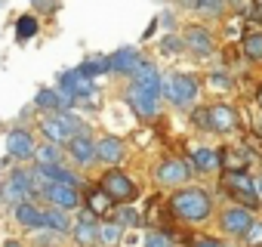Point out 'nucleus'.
<instances>
[{"mask_svg": "<svg viewBox=\"0 0 262 247\" xmlns=\"http://www.w3.org/2000/svg\"><path fill=\"white\" fill-rule=\"evenodd\" d=\"M167 204H170L173 216L182 219V222H188V225H198V222L210 219V213H213L210 192L201 189V186H191V182L182 186V189H173V195L167 198Z\"/></svg>", "mask_w": 262, "mask_h": 247, "instance_id": "obj_1", "label": "nucleus"}, {"mask_svg": "<svg viewBox=\"0 0 262 247\" xmlns=\"http://www.w3.org/2000/svg\"><path fill=\"white\" fill-rule=\"evenodd\" d=\"M161 96L173 105V108H194L201 99V77L188 74V71H170L161 74Z\"/></svg>", "mask_w": 262, "mask_h": 247, "instance_id": "obj_2", "label": "nucleus"}, {"mask_svg": "<svg viewBox=\"0 0 262 247\" xmlns=\"http://www.w3.org/2000/svg\"><path fill=\"white\" fill-rule=\"evenodd\" d=\"M99 189H102L114 204H136V198H139L136 182L129 179L123 170H117V167H108V170L99 176Z\"/></svg>", "mask_w": 262, "mask_h": 247, "instance_id": "obj_3", "label": "nucleus"}, {"mask_svg": "<svg viewBox=\"0 0 262 247\" xmlns=\"http://www.w3.org/2000/svg\"><path fill=\"white\" fill-rule=\"evenodd\" d=\"M219 189H222L234 204H241V207H247V210H256V207L262 204L259 195H256V186H253V176H250V173H222Z\"/></svg>", "mask_w": 262, "mask_h": 247, "instance_id": "obj_4", "label": "nucleus"}, {"mask_svg": "<svg viewBox=\"0 0 262 247\" xmlns=\"http://www.w3.org/2000/svg\"><path fill=\"white\" fill-rule=\"evenodd\" d=\"M22 201H34V186H31V170H10L0 179V204H22Z\"/></svg>", "mask_w": 262, "mask_h": 247, "instance_id": "obj_5", "label": "nucleus"}, {"mask_svg": "<svg viewBox=\"0 0 262 247\" xmlns=\"http://www.w3.org/2000/svg\"><path fill=\"white\" fill-rule=\"evenodd\" d=\"M191 176H194V170H191V164L182 161V158H164V161L155 167V179H158V186H164V189H182V186L191 182Z\"/></svg>", "mask_w": 262, "mask_h": 247, "instance_id": "obj_6", "label": "nucleus"}, {"mask_svg": "<svg viewBox=\"0 0 262 247\" xmlns=\"http://www.w3.org/2000/svg\"><path fill=\"white\" fill-rule=\"evenodd\" d=\"M65 99H71V105L74 102H80V99H93L96 96V80H90V77H83L77 68L74 71H65V74H59V87H56Z\"/></svg>", "mask_w": 262, "mask_h": 247, "instance_id": "obj_7", "label": "nucleus"}, {"mask_svg": "<svg viewBox=\"0 0 262 247\" xmlns=\"http://www.w3.org/2000/svg\"><path fill=\"white\" fill-rule=\"evenodd\" d=\"M219 222H222V232H225V235H231V238H244V235L253 229L256 216H253V210L234 204V207H225V210H222Z\"/></svg>", "mask_w": 262, "mask_h": 247, "instance_id": "obj_8", "label": "nucleus"}, {"mask_svg": "<svg viewBox=\"0 0 262 247\" xmlns=\"http://www.w3.org/2000/svg\"><path fill=\"white\" fill-rule=\"evenodd\" d=\"M77 216H74V229H71V238H74V244L77 247H99V219L86 210V207H80V210H74Z\"/></svg>", "mask_w": 262, "mask_h": 247, "instance_id": "obj_9", "label": "nucleus"}, {"mask_svg": "<svg viewBox=\"0 0 262 247\" xmlns=\"http://www.w3.org/2000/svg\"><path fill=\"white\" fill-rule=\"evenodd\" d=\"M158 99H161V96H155V93L142 90L139 84H129V90H126V96H123V105L133 108V111H136V117L151 120V117H158Z\"/></svg>", "mask_w": 262, "mask_h": 247, "instance_id": "obj_10", "label": "nucleus"}, {"mask_svg": "<svg viewBox=\"0 0 262 247\" xmlns=\"http://www.w3.org/2000/svg\"><path fill=\"white\" fill-rule=\"evenodd\" d=\"M43 201L50 207H59V210H80L83 207V195L74 189V186H59V182H50L47 192H43Z\"/></svg>", "mask_w": 262, "mask_h": 247, "instance_id": "obj_11", "label": "nucleus"}, {"mask_svg": "<svg viewBox=\"0 0 262 247\" xmlns=\"http://www.w3.org/2000/svg\"><path fill=\"white\" fill-rule=\"evenodd\" d=\"M182 44H185L188 53H194V56H201V59H207V56L216 53V40H213L210 28H204V25H188V28L182 31Z\"/></svg>", "mask_w": 262, "mask_h": 247, "instance_id": "obj_12", "label": "nucleus"}, {"mask_svg": "<svg viewBox=\"0 0 262 247\" xmlns=\"http://www.w3.org/2000/svg\"><path fill=\"white\" fill-rule=\"evenodd\" d=\"M234 130H241V117H237V111L231 108V105H210V133H222V136H228V133H234Z\"/></svg>", "mask_w": 262, "mask_h": 247, "instance_id": "obj_13", "label": "nucleus"}, {"mask_svg": "<svg viewBox=\"0 0 262 247\" xmlns=\"http://www.w3.org/2000/svg\"><path fill=\"white\" fill-rule=\"evenodd\" d=\"M126 155V142L120 136H99L96 139V161L99 164H108V167H117Z\"/></svg>", "mask_w": 262, "mask_h": 247, "instance_id": "obj_14", "label": "nucleus"}, {"mask_svg": "<svg viewBox=\"0 0 262 247\" xmlns=\"http://www.w3.org/2000/svg\"><path fill=\"white\" fill-rule=\"evenodd\" d=\"M250 161H253V155L247 149H241V146L219 149V170L222 173H247L250 170Z\"/></svg>", "mask_w": 262, "mask_h": 247, "instance_id": "obj_15", "label": "nucleus"}, {"mask_svg": "<svg viewBox=\"0 0 262 247\" xmlns=\"http://www.w3.org/2000/svg\"><path fill=\"white\" fill-rule=\"evenodd\" d=\"M34 149H37V142L28 130H13L7 136V155L16 161H34Z\"/></svg>", "mask_w": 262, "mask_h": 247, "instance_id": "obj_16", "label": "nucleus"}, {"mask_svg": "<svg viewBox=\"0 0 262 247\" xmlns=\"http://www.w3.org/2000/svg\"><path fill=\"white\" fill-rule=\"evenodd\" d=\"M37 127H40V133H43L50 142H56V146H62V142L71 139V130H68V123H65L62 111H50V114H43Z\"/></svg>", "mask_w": 262, "mask_h": 247, "instance_id": "obj_17", "label": "nucleus"}, {"mask_svg": "<svg viewBox=\"0 0 262 247\" xmlns=\"http://www.w3.org/2000/svg\"><path fill=\"white\" fill-rule=\"evenodd\" d=\"M188 161H191V170H198V173H216L219 170V149H213V146H191L188 149Z\"/></svg>", "mask_w": 262, "mask_h": 247, "instance_id": "obj_18", "label": "nucleus"}, {"mask_svg": "<svg viewBox=\"0 0 262 247\" xmlns=\"http://www.w3.org/2000/svg\"><path fill=\"white\" fill-rule=\"evenodd\" d=\"M83 207H86L96 219H108V216H114V201H111L99 186H90V189H86V195H83Z\"/></svg>", "mask_w": 262, "mask_h": 247, "instance_id": "obj_19", "label": "nucleus"}, {"mask_svg": "<svg viewBox=\"0 0 262 247\" xmlns=\"http://www.w3.org/2000/svg\"><path fill=\"white\" fill-rule=\"evenodd\" d=\"M68 158L80 167H90L96 161V139L93 136H74L68 139Z\"/></svg>", "mask_w": 262, "mask_h": 247, "instance_id": "obj_20", "label": "nucleus"}, {"mask_svg": "<svg viewBox=\"0 0 262 247\" xmlns=\"http://www.w3.org/2000/svg\"><path fill=\"white\" fill-rule=\"evenodd\" d=\"M139 59H142V53L136 47H123L114 56H108V68H111V74H133V68L139 65Z\"/></svg>", "mask_w": 262, "mask_h": 247, "instance_id": "obj_21", "label": "nucleus"}, {"mask_svg": "<svg viewBox=\"0 0 262 247\" xmlns=\"http://www.w3.org/2000/svg\"><path fill=\"white\" fill-rule=\"evenodd\" d=\"M13 216H16V222L22 225V229H43V207H37L34 201H22V204H16L13 207Z\"/></svg>", "mask_w": 262, "mask_h": 247, "instance_id": "obj_22", "label": "nucleus"}, {"mask_svg": "<svg viewBox=\"0 0 262 247\" xmlns=\"http://www.w3.org/2000/svg\"><path fill=\"white\" fill-rule=\"evenodd\" d=\"M47 182H59V186H74V189H80V176L74 173V170H68V167H62V164H50V167H34Z\"/></svg>", "mask_w": 262, "mask_h": 247, "instance_id": "obj_23", "label": "nucleus"}, {"mask_svg": "<svg viewBox=\"0 0 262 247\" xmlns=\"http://www.w3.org/2000/svg\"><path fill=\"white\" fill-rule=\"evenodd\" d=\"M43 225L47 229H53V232H59V235H71V229H74V219H71V213L68 210H59V207H43Z\"/></svg>", "mask_w": 262, "mask_h": 247, "instance_id": "obj_24", "label": "nucleus"}, {"mask_svg": "<svg viewBox=\"0 0 262 247\" xmlns=\"http://www.w3.org/2000/svg\"><path fill=\"white\" fill-rule=\"evenodd\" d=\"M34 105H37V108H43V111H68V108H71V99H65L59 90L43 87V90H37Z\"/></svg>", "mask_w": 262, "mask_h": 247, "instance_id": "obj_25", "label": "nucleus"}, {"mask_svg": "<svg viewBox=\"0 0 262 247\" xmlns=\"http://www.w3.org/2000/svg\"><path fill=\"white\" fill-rule=\"evenodd\" d=\"M179 7L198 13V16H225L228 0H179Z\"/></svg>", "mask_w": 262, "mask_h": 247, "instance_id": "obj_26", "label": "nucleus"}, {"mask_svg": "<svg viewBox=\"0 0 262 247\" xmlns=\"http://www.w3.org/2000/svg\"><path fill=\"white\" fill-rule=\"evenodd\" d=\"M241 53L250 62H262V31H244L241 34Z\"/></svg>", "mask_w": 262, "mask_h": 247, "instance_id": "obj_27", "label": "nucleus"}, {"mask_svg": "<svg viewBox=\"0 0 262 247\" xmlns=\"http://www.w3.org/2000/svg\"><path fill=\"white\" fill-rule=\"evenodd\" d=\"M77 71H80L83 77H90V80H96L99 74H111V68H108V56H86V59L77 65Z\"/></svg>", "mask_w": 262, "mask_h": 247, "instance_id": "obj_28", "label": "nucleus"}, {"mask_svg": "<svg viewBox=\"0 0 262 247\" xmlns=\"http://www.w3.org/2000/svg\"><path fill=\"white\" fill-rule=\"evenodd\" d=\"M120 238H123V229H120V222H114V219H99V244L102 247H117L120 244Z\"/></svg>", "mask_w": 262, "mask_h": 247, "instance_id": "obj_29", "label": "nucleus"}, {"mask_svg": "<svg viewBox=\"0 0 262 247\" xmlns=\"http://www.w3.org/2000/svg\"><path fill=\"white\" fill-rule=\"evenodd\" d=\"M114 222H120L123 232H126V229H142V216H139V210H136L133 204H120V207L114 210Z\"/></svg>", "mask_w": 262, "mask_h": 247, "instance_id": "obj_30", "label": "nucleus"}, {"mask_svg": "<svg viewBox=\"0 0 262 247\" xmlns=\"http://www.w3.org/2000/svg\"><path fill=\"white\" fill-rule=\"evenodd\" d=\"M62 161V149L56 146V142H43V146H37L34 149V164L37 167H50V164H59Z\"/></svg>", "mask_w": 262, "mask_h": 247, "instance_id": "obj_31", "label": "nucleus"}, {"mask_svg": "<svg viewBox=\"0 0 262 247\" xmlns=\"http://www.w3.org/2000/svg\"><path fill=\"white\" fill-rule=\"evenodd\" d=\"M204 84H207L210 90H216V93H228V90H234V77H231V71H225V68L210 71Z\"/></svg>", "mask_w": 262, "mask_h": 247, "instance_id": "obj_32", "label": "nucleus"}, {"mask_svg": "<svg viewBox=\"0 0 262 247\" xmlns=\"http://www.w3.org/2000/svg\"><path fill=\"white\" fill-rule=\"evenodd\" d=\"M37 31H40V25H37L34 16H19V19H16V40H19V44L31 40Z\"/></svg>", "mask_w": 262, "mask_h": 247, "instance_id": "obj_33", "label": "nucleus"}, {"mask_svg": "<svg viewBox=\"0 0 262 247\" xmlns=\"http://www.w3.org/2000/svg\"><path fill=\"white\" fill-rule=\"evenodd\" d=\"M158 50L164 53V56H182L185 53V44H182V34H167V37H161V44H158Z\"/></svg>", "mask_w": 262, "mask_h": 247, "instance_id": "obj_34", "label": "nucleus"}, {"mask_svg": "<svg viewBox=\"0 0 262 247\" xmlns=\"http://www.w3.org/2000/svg\"><path fill=\"white\" fill-rule=\"evenodd\" d=\"M142 247H176V238L167 235V232H161V229H148Z\"/></svg>", "mask_w": 262, "mask_h": 247, "instance_id": "obj_35", "label": "nucleus"}, {"mask_svg": "<svg viewBox=\"0 0 262 247\" xmlns=\"http://www.w3.org/2000/svg\"><path fill=\"white\" fill-rule=\"evenodd\" d=\"M191 127L210 133V105H194L191 108Z\"/></svg>", "mask_w": 262, "mask_h": 247, "instance_id": "obj_36", "label": "nucleus"}, {"mask_svg": "<svg viewBox=\"0 0 262 247\" xmlns=\"http://www.w3.org/2000/svg\"><path fill=\"white\" fill-rule=\"evenodd\" d=\"M62 238H65V235H59V232H53V229H47V225H43V229H34V244H37V247H56Z\"/></svg>", "mask_w": 262, "mask_h": 247, "instance_id": "obj_37", "label": "nucleus"}, {"mask_svg": "<svg viewBox=\"0 0 262 247\" xmlns=\"http://www.w3.org/2000/svg\"><path fill=\"white\" fill-rule=\"evenodd\" d=\"M244 149H247L253 158H262V136H259V133H244Z\"/></svg>", "mask_w": 262, "mask_h": 247, "instance_id": "obj_38", "label": "nucleus"}, {"mask_svg": "<svg viewBox=\"0 0 262 247\" xmlns=\"http://www.w3.org/2000/svg\"><path fill=\"white\" fill-rule=\"evenodd\" d=\"M120 241H123V247H142V241H145V232H142V229H126Z\"/></svg>", "mask_w": 262, "mask_h": 247, "instance_id": "obj_39", "label": "nucleus"}, {"mask_svg": "<svg viewBox=\"0 0 262 247\" xmlns=\"http://www.w3.org/2000/svg\"><path fill=\"white\" fill-rule=\"evenodd\" d=\"M244 241H247V247H262V219L253 222V229L244 235Z\"/></svg>", "mask_w": 262, "mask_h": 247, "instance_id": "obj_40", "label": "nucleus"}, {"mask_svg": "<svg viewBox=\"0 0 262 247\" xmlns=\"http://www.w3.org/2000/svg\"><path fill=\"white\" fill-rule=\"evenodd\" d=\"M158 25H161L164 31H176V13H173V10H164V13L158 16Z\"/></svg>", "mask_w": 262, "mask_h": 247, "instance_id": "obj_41", "label": "nucleus"}, {"mask_svg": "<svg viewBox=\"0 0 262 247\" xmlns=\"http://www.w3.org/2000/svg\"><path fill=\"white\" fill-rule=\"evenodd\" d=\"M31 7L37 13H56L59 10V0H31Z\"/></svg>", "mask_w": 262, "mask_h": 247, "instance_id": "obj_42", "label": "nucleus"}, {"mask_svg": "<svg viewBox=\"0 0 262 247\" xmlns=\"http://www.w3.org/2000/svg\"><path fill=\"white\" fill-rule=\"evenodd\" d=\"M194 247H231V244H225L222 238H198Z\"/></svg>", "mask_w": 262, "mask_h": 247, "instance_id": "obj_43", "label": "nucleus"}, {"mask_svg": "<svg viewBox=\"0 0 262 247\" xmlns=\"http://www.w3.org/2000/svg\"><path fill=\"white\" fill-rule=\"evenodd\" d=\"M253 186H256V195H259V201H262V173L253 176Z\"/></svg>", "mask_w": 262, "mask_h": 247, "instance_id": "obj_44", "label": "nucleus"}, {"mask_svg": "<svg viewBox=\"0 0 262 247\" xmlns=\"http://www.w3.org/2000/svg\"><path fill=\"white\" fill-rule=\"evenodd\" d=\"M4 247H25V244H22V241H16V238H7V241H4Z\"/></svg>", "mask_w": 262, "mask_h": 247, "instance_id": "obj_45", "label": "nucleus"}, {"mask_svg": "<svg viewBox=\"0 0 262 247\" xmlns=\"http://www.w3.org/2000/svg\"><path fill=\"white\" fill-rule=\"evenodd\" d=\"M256 102H259V108H262V84H259V90H256Z\"/></svg>", "mask_w": 262, "mask_h": 247, "instance_id": "obj_46", "label": "nucleus"}, {"mask_svg": "<svg viewBox=\"0 0 262 247\" xmlns=\"http://www.w3.org/2000/svg\"><path fill=\"white\" fill-rule=\"evenodd\" d=\"M256 4H259V10H262V0H256Z\"/></svg>", "mask_w": 262, "mask_h": 247, "instance_id": "obj_47", "label": "nucleus"}, {"mask_svg": "<svg viewBox=\"0 0 262 247\" xmlns=\"http://www.w3.org/2000/svg\"><path fill=\"white\" fill-rule=\"evenodd\" d=\"M0 4H7V0H0Z\"/></svg>", "mask_w": 262, "mask_h": 247, "instance_id": "obj_48", "label": "nucleus"}]
</instances>
